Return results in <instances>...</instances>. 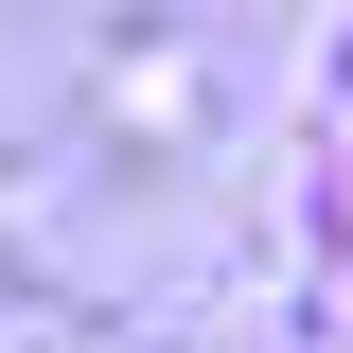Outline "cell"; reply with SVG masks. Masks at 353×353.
Here are the masks:
<instances>
[{"mask_svg": "<svg viewBox=\"0 0 353 353\" xmlns=\"http://www.w3.org/2000/svg\"><path fill=\"white\" fill-rule=\"evenodd\" d=\"M36 353H106V336H36Z\"/></svg>", "mask_w": 353, "mask_h": 353, "instance_id": "obj_2", "label": "cell"}, {"mask_svg": "<svg viewBox=\"0 0 353 353\" xmlns=\"http://www.w3.org/2000/svg\"><path fill=\"white\" fill-rule=\"evenodd\" d=\"M106 124H124V141H176V124H194V53H159V36H141L124 71H106Z\"/></svg>", "mask_w": 353, "mask_h": 353, "instance_id": "obj_1", "label": "cell"}]
</instances>
